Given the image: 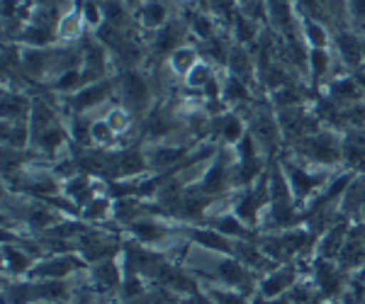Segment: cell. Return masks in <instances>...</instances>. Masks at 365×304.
<instances>
[{
    "mask_svg": "<svg viewBox=\"0 0 365 304\" xmlns=\"http://www.w3.org/2000/svg\"><path fill=\"white\" fill-rule=\"evenodd\" d=\"M139 25L144 29H161L168 25V5L166 0H141L139 3Z\"/></svg>",
    "mask_w": 365,
    "mask_h": 304,
    "instance_id": "4",
    "label": "cell"
},
{
    "mask_svg": "<svg viewBox=\"0 0 365 304\" xmlns=\"http://www.w3.org/2000/svg\"><path fill=\"white\" fill-rule=\"evenodd\" d=\"M91 276H93V285L100 292H108L115 290L120 285V271H117L115 261H98L96 266L91 268Z\"/></svg>",
    "mask_w": 365,
    "mask_h": 304,
    "instance_id": "9",
    "label": "cell"
},
{
    "mask_svg": "<svg viewBox=\"0 0 365 304\" xmlns=\"http://www.w3.org/2000/svg\"><path fill=\"white\" fill-rule=\"evenodd\" d=\"M32 112V100H27L22 93H5L3 95V117L8 122L25 120Z\"/></svg>",
    "mask_w": 365,
    "mask_h": 304,
    "instance_id": "10",
    "label": "cell"
},
{
    "mask_svg": "<svg viewBox=\"0 0 365 304\" xmlns=\"http://www.w3.org/2000/svg\"><path fill=\"white\" fill-rule=\"evenodd\" d=\"M290 3H297V0H290Z\"/></svg>",
    "mask_w": 365,
    "mask_h": 304,
    "instance_id": "24",
    "label": "cell"
},
{
    "mask_svg": "<svg viewBox=\"0 0 365 304\" xmlns=\"http://www.w3.org/2000/svg\"><path fill=\"white\" fill-rule=\"evenodd\" d=\"M331 95L341 103L356 105L365 98V88L358 85L353 78H336V80H331Z\"/></svg>",
    "mask_w": 365,
    "mask_h": 304,
    "instance_id": "12",
    "label": "cell"
},
{
    "mask_svg": "<svg viewBox=\"0 0 365 304\" xmlns=\"http://www.w3.org/2000/svg\"><path fill=\"white\" fill-rule=\"evenodd\" d=\"M91 137H93V144H96V146H100V149H108V146H113L117 134L110 130V125L105 120H93Z\"/></svg>",
    "mask_w": 365,
    "mask_h": 304,
    "instance_id": "19",
    "label": "cell"
},
{
    "mask_svg": "<svg viewBox=\"0 0 365 304\" xmlns=\"http://www.w3.org/2000/svg\"><path fill=\"white\" fill-rule=\"evenodd\" d=\"M331 34L324 22L312 20V17H302V42L307 44V49H329L331 44Z\"/></svg>",
    "mask_w": 365,
    "mask_h": 304,
    "instance_id": "6",
    "label": "cell"
},
{
    "mask_svg": "<svg viewBox=\"0 0 365 304\" xmlns=\"http://www.w3.org/2000/svg\"><path fill=\"white\" fill-rule=\"evenodd\" d=\"M78 266H81V261H76L73 256H58V258L39 263V266L32 271V276L46 278V280H56V278L68 276V273L73 271V268H78Z\"/></svg>",
    "mask_w": 365,
    "mask_h": 304,
    "instance_id": "7",
    "label": "cell"
},
{
    "mask_svg": "<svg viewBox=\"0 0 365 304\" xmlns=\"http://www.w3.org/2000/svg\"><path fill=\"white\" fill-rule=\"evenodd\" d=\"M331 49H309L307 54V68L312 71V78L322 80L324 75H329V68H331Z\"/></svg>",
    "mask_w": 365,
    "mask_h": 304,
    "instance_id": "15",
    "label": "cell"
},
{
    "mask_svg": "<svg viewBox=\"0 0 365 304\" xmlns=\"http://www.w3.org/2000/svg\"><path fill=\"white\" fill-rule=\"evenodd\" d=\"M113 88H115L113 80H98V83L83 85L71 98V110H73V115H86L88 110H93L96 105L103 103L105 98L113 93Z\"/></svg>",
    "mask_w": 365,
    "mask_h": 304,
    "instance_id": "3",
    "label": "cell"
},
{
    "mask_svg": "<svg viewBox=\"0 0 365 304\" xmlns=\"http://www.w3.org/2000/svg\"><path fill=\"white\" fill-rule=\"evenodd\" d=\"M103 120L108 122L110 130H113L117 137L129 132V127H132V112H129V108H113Z\"/></svg>",
    "mask_w": 365,
    "mask_h": 304,
    "instance_id": "17",
    "label": "cell"
},
{
    "mask_svg": "<svg viewBox=\"0 0 365 304\" xmlns=\"http://www.w3.org/2000/svg\"><path fill=\"white\" fill-rule=\"evenodd\" d=\"M212 78H215V71H212L205 61H200L197 66L185 75V83L187 88H192V90H205V85H207Z\"/></svg>",
    "mask_w": 365,
    "mask_h": 304,
    "instance_id": "18",
    "label": "cell"
},
{
    "mask_svg": "<svg viewBox=\"0 0 365 304\" xmlns=\"http://www.w3.org/2000/svg\"><path fill=\"white\" fill-rule=\"evenodd\" d=\"M29 256L22 253L20 248L15 246H5V266H8V271H15V273H22L29 268Z\"/></svg>",
    "mask_w": 365,
    "mask_h": 304,
    "instance_id": "20",
    "label": "cell"
},
{
    "mask_svg": "<svg viewBox=\"0 0 365 304\" xmlns=\"http://www.w3.org/2000/svg\"><path fill=\"white\" fill-rule=\"evenodd\" d=\"M190 239H195L197 246L207 248V251H217V253H232L234 241H229L225 234L220 231H212V229H200L195 234H190Z\"/></svg>",
    "mask_w": 365,
    "mask_h": 304,
    "instance_id": "11",
    "label": "cell"
},
{
    "mask_svg": "<svg viewBox=\"0 0 365 304\" xmlns=\"http://www.w3.org/2000/svg\"><path fill=\"white\" fill-rule=\"evenodd\" d=\"M120 95L129 108H146L151 100V88L149 83L144 80V75L137 73V71H127L125 75L120 78Z\"/></svg>",
    "mask_w": 365,
    "mask_h": 304,
    "instance_id": "2",
    "label": "cell"
},
{
    "mask_svg": "<svg viewBox=\"0 0 365 304\" xmlns=\"http://www.w3.org/2000/svg\"><path fill=\"white\" fill-rule=\"evenodd\" d=\"M361 283L365 285V266H363V271H361Z\"/></svg>",
    "mask_w": 365,
    "mask_h": 304,
    "instance_id": "22",
    "label": "cell"
},
{
    "mask_svg": "<svg viewBox=\"0 0 365 304\" xmlns=\"http://www.w3.org/2000/svg\"><path fill=\"white\" fill-rule=\"evenodd\" d=\"M346 15L353 27L365 29V0H346Z\"/></svg>",
    "mask_w": 365,
    "mask_h": 304,
    "instance_id": "21",
    "label": "cell"
},
{
    "mask_svg": "<svg viewBox=\"0 0 365 304\" xmlns=\"http://www.w3.org/2000/svg\"><path fill=\"white\" fill-rule=\"evenodd\" d=\"M200 63V51H197V46H178V49L173 51V54L168 56V66H170V71H173L178 78H185L187 73L192 71Z\"/></svg>",
    "mask_w": 365,
    "mask_h": 304,
    "instance_id": "8",
    "label": "cell"
},
{
    "mask_svg": "<svg viewBox=\"0 0 365 304\" xmlns=\"http://www.w3.org/2000/svg\"><path fill=\"white\" fill-rule=\"evenodd\" d=\"M217 132L222 134L227 144H239L241 139L246 137L244 134V122H241L239 115H232V112H225L222 117H217Z\"/></svg>",
    "mask_w": 365,
    "mask_h": 304,
    "instance_id": "13",
    "label": "cell"
},
{
    "mask_svg": "<svg viewBox=\"0 0 365 304\" xmlns=\"http://www.w3.org/2000/svg\"><path fill=\"white\" fill-rule=\"evenodd\" d=\"M113 212H115V207H110V200L103 195H96L83 207V217L91 219V221H103V219H108Z\"/></svg>",
    "mask_w": 365,
    "mask_h": 304,
    "instance_id": "16",
    "label": "cell"
},
{
    "mask_svg": "<svg viewBox=\"0 0 365 304\" xmlns=\"http://www.w3.org/2000/svg\"><path fill=\"white\" fill-rule=\"evenodd\" d=\"M292 278H295V268H282V271H275L263 280V295L266 297H278L287 285H292Z\"/></svg>",
    "mask_w": 365,
    "mask_h": 304,
    "instance_id": "14",
    "label": "cell"
},
{
    "mask_svg": "<svg viewBox=\"0 0 365 304\" xmlns=\"http://www.w3.org/2000/svg\"><path fill=\"white\" fill-rule=\"evenodd\" d=\"M331 44H334V54L344 61V66L358 68L361 63H365V44L351 29H341L339 34H334Z\"/></svg>",
    "mask_w": 365,
    "mask_h": 304,
    "instance_id": "1",
    "label": "cell"
},
{
    "mask_svg": "<svg viewBox=\"0 0 365 304\" xmlns=\"http://www.w3.org/2000/svg\"><path fill=\"white\" fill-rule=\"evenodd\" d=\"M83 27H88L86 25V17H83V10L73 5V8L63 10L61 20H58V25H56V37L63 39V42L78 39L81 34H83Z\"/></svg>",
    "mask_w": 365,
    "mask_h": 304,
    "instance_id": "5",
    "label": "cell"
},
{
    "mask_svg": "<svg viewBox=\"0 0 365 304\" xmlns=\"http://www.w3.org/2000/svg\"><path fill=\"white\" fill-rule=\"evenodd\" d=\"M361 212H363V217H365V195H363V204H361Z\"/></svg>",
    "mask_w": 365,
    "mask_h": 304,
    "instance_id": "23",
    "label": "cell"
}]
</instances>
